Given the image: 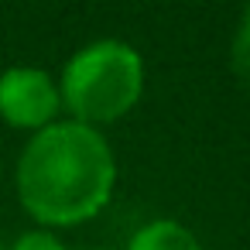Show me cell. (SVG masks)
Returning a JSON list of instances; mask_svg holds the SVG:
<instances>
[{"instance_id": "cell-1", "label": "cell", "mask_w": 250, "mask_h": 250, "mask_svg": "<svg viewBox=\"0 0 250 250\" xmlns=\"http://www.w3.org/2000/svg\"><path fill=\"white\" fill-rule=\"evenodd\" d=\"M14 185L24 212L45 229L79 226L110 202L117 158L96 127L55 120L28 137L14 168Z\"/></svg>"}, {"instance_id": "cell-2", "label": "cell", "mask_w": 250, "mask_h": 250, "mask_svg": "<svg viewBox=\"0 0 250 250\" xmlns=\"http://www.w3.org/2000/svg\"><path fill=\"white\" fill-rule=\"evenodd\" d=\"M62 110L69 120L103 127L127 117L144 96V59L124 38H100L83 45L59 79Z\"/></svg>"}, {"instance_id": "cell-3", "label": "cell", "mask_w": 250, "mask_h": 250, "mask_svg": "<svg viewBox=\"0 0 250 250\" xmlns=\"http://www.w3.org/2000/svg\"><path fill=\"white\" fill-rule=\"evenodd\" d=\"M59 79L35 65H11L0 72V120L18 130H45L59 120Z\"/></svg>"}, {"instance_id": "cell-4", "label": "cell", "mask_w": 250, "mask_h": 250, "mask_svg": "<svg viewBox=\"0 0 250 250\" xmlns=\"http://www.w3.org/2000/svg\"><path fill=\"white\" fill-rule=\"evenodd\" d=\"M127 250H202V243L178 219H151L130 236Z\"/></svg>"}, {"instance_id": "cell-5", "label": "cell", "mask_w": 250, "mask_h": 250, "mask_svg": "<svg viewBox=\"0 0 250 250\" xmlns=\"http://www.w3.org/2000/svg\"><path fill=\"white\" fill-rule=\"evenodd\" d=\"M229 62H233L236 79L250 89V4L240 14V24H236V35H233V45H229Z\"/></svg>"}, {"instance_id": "cell-6", "label": "cell", "mask_w": 250, "mask_h": 250, "mask_svg": "<svg viewBox=\"0 0 250 250\" xmlns=\"http://www.w3.org/2000/svg\"><path fill=\"white\" fill-rule=\"evenodd\" d=\"M11 250H65L62 247V240L52 233V229H28V233H21L14 243H11Z\"/></svg>"}, {"instance_id": "cell-7", "label": "cell", "mask_w": 250, "mask_h": 250, "mask_svg": "<svg viewBox=\"0 0 250 250\" xmlns=\"http://www.w3.org/2000/svg\"><path fill=\"white\" fill-rule=\"evenodd\" d=\"M0 250H7V247H4V243H0Z\"/></svg>"}]
</instances>
